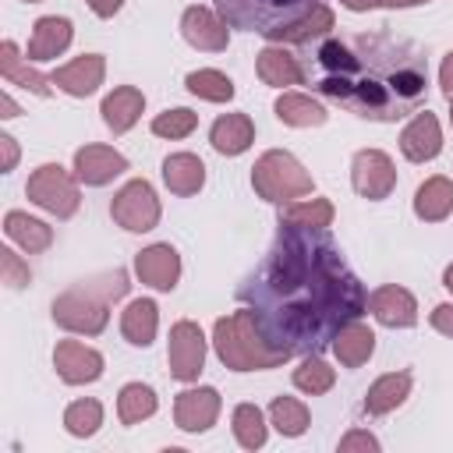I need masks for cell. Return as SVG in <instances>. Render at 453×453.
<instances>
[{
  "label": "cell",
  "instance_id": "obj_1",
  "mask_svg": "<svg viewBox=\"0 0 453 453\" xmlns=\"http://www.w3.org/2000/svg\"><path fill=\"white\" fill-rule=\"evenodd\" d=\"M262 336L290 354H315L368 308L361 280L319 226L280 223L262 269L241 287Z\"/></svg>",
  "mask_w": 453,
  "mask_h": 453
},
{
  "label": "cell",
  "instance_id": "obj_2",
  "mask_svg": "<svg viewBox=\"0 0 453 453\" xmlns=\"http://www.w3.org/2000/svg\"><path fill=\"white\" fill-rule=\"evenodd\" d=\"M319 92L365 120H400L418 113L428 92V64L411 42L361 35L357 42L326 39L319 46Z\"/></svg>",
  "mask_w": 453,
  "mask_h": 453
},
{
  "label": "cell",
  "instance_id": "obj_3",
  "mask_svg": "<svg viewBox=\"0 0 453 453\" xmlns=\"http://www.w3.org/2000/svg\"><path fill=\"white\" fill-rule=\"evenodd\" d=\"M127 294V273L113 269L103 273L96 280H81L74 287H67L57 301H53V322L67 333H81V336H96L106 329L110 319V304L120 301Z\"/></svg>",
  "mask_w": 453,
  "mask_h": 453
},
{
  "label": "cell",
  "instance_id": "obj_4",
  "mask_svg": "<svg viewBox=\"0 0 453 453\" xmlns=\"http://www.w3.org/2000/svg\"><path fill=\"white\" fill-rule=\"evenodd\" d=\"M212 347H216V357L234 372H262V368H276L287 357H294L290 350H283L262 336L251 308H237V311L216 319Z\"/></svg>",
  "mask_w": 453,
  "mask_h": 453
},
{
  "label": "cell",
  "instance_id": "obj_5",
  "mask_svg": "<svg viewBox=\"0 0 453 453\" xmlns=\"http://www.w3.org/2000/svg\"><path fill=\"white\" fill-rule=\"evenodd\" d=\"M315 4L319 0H216V11L230 28H248L276 42V35L308 18Z\"/></svg>",
  "mask_w": 453,
  "mask_h": 453
},
{
  "label": "cell",
  "instance_id": "obj_6",
  "mask_svg": "<svg viewBox=\"0 0 453 453\" xmlns=\"http://www.w3.org/2000/svg\"><path fill=\"white\" fill-rule=\"evenodd\" d=\"M251 188L258 198L273 202V205H290L297 198H308L315 191L311 173L283 149H269L255 159L251 166Z\"/></svg>",
  "mask_w": 453,
  "mask_h": 453
},
{
  "label": "cell",
  "instance_id": "obj_7",
  "mask_svg": "<svg viewBox=\"0 0 453 453\" xmlns=\"http://www.w3.org/2000/svg\"><path fill=\"white\" fill-rule=\"evenodd\" d=\"M25 195L28 202H35L39 209H46L50 216L57 219H71L81 205V191H78V180L60 166V163H42L35 166V173L28 177L25 184Z\"/></svg>",
  "mask_w": 453,
  "mask_h": 453
},
{
  "label": "cell",
  "instance_id": "obj_8",
  "mask_svg": "<svg viewBox=\"0 0 453 453\" xmlns=\"http://www.w3.org/2000/svg\"><path fill=\"white\" fill-rule=\"evenodd\" d=\"M110 216L117 226H124L127 234H149L159 223V198L152 191V184L145 177L127 180L113 202H110Z\"/></svg>",
  "mask_w": 453,
  "mask_h": 453
},
{
  "label": "cell",
  "instance_id": "obj_9",
  "mask_svg": "<svg viewBox=\"0 0 453 453\" xmlns=\"http://www.w3.org/2000/svg\"><path fill=\"white\" fill-rule=\"evenodd\" d=\"M166 361H170V375L177 382H195L202 375V365H205V333H202L198 322L180 319V322L170 326Z\"/></svg>",
  "mask_w": 453,
  "mask_h": 453
},
{
  "label": "cell",
  "instance_id": "obj_10",
  "mask_svg": "<svg viewBox=\"0 0 453 453\" xmlns=\"http://www.w3.org/2000/svg\"><path fill=\"white\" fill-rule=\"evenodd\" d=\"M350 184L361 198L368 202H382L393 195L396 188V166L382 149H361L350 163Z\"/></svg>",
  "mask_w": 453,
  "mask_h": 453
},
{
  "label": "cell",
  "instance_id": "obj_11",
  "mask_svg": "<svg viewBox=\"0 0 453 453\" xmlns=\"http://www.w3.org/2000/svg\"><path fill=\"white\" fill-rule=\"evenodd\" d=\"M53 368L67 386H85L103 375V354L78 340H60L53 350Z\"/></svg>",
  "mask_w": 453,
  "mask_h": 453
},
{
  "label": "cell",
  "instance_id": "obj_12",
  "mask_svg": "<svg viewBox=\"0 0 453 453\" xmlns=\"http://www.w3.org/2000/svg\"><path fill=\"white\" fill-rule=\"evenodd\" d=\"M219 418V393L212 386H195L177 393L173 400V421L180 432H205Z\"/></svg>",
  "mask_w": 453,
  "mask_h": 453
},
{
  "label": "cell",
  "instance_id": "obj_13",
  "mask_svg": "<svg viewBox=\"0 0 453 453\" xmlns=\"http://www.w3.org/2000/svg\"><path fill=\"white\" fill-rule=\"evenodd\" d=\"M180 35L188 39V46L205 50V53H219L230 42L226 21L219 18V11H209V7H188L180 14Z\"/></svg>",
  "mask_w": 453,
  "mask_h": 453
},
{
  "label": "cell",
  "instance_id": "obj_14",
  "mask_svg": "<svg viewBox=\"0 0 453 453\" xmlns=\"http://www.w3.org/2000/svg\"><path fill=\"white\" fill-rule=\"evenodd\" d=\"M103 78H106V60H103V53H81V57H74L71 64L57 67L50 81H53L60 92H67V96H74V99H85V96H92V92L103 85Z\"/></svg>",
  "mask_w": 453,
  "mask_h": 453
},
{
  "label": "cell",
  "instance_id": "obj_15",
  "mask_svg": "<svg viewBox=\"0 0 453 453\" xmlns=\"http://www.w3.org/2000/svg\"><path fill=\"white\" fill-rule=\"evenodd\" d=\"M134 273L152 290H173L180 280V255L170 244H149L134 255Z\"/></svg>",
  "mask_w": 453,
  "mask_h": 453
},
{
  "label": "cell",
  "instance_id": "obj_16",
  "mask_svg": "<svg viewBox=\"0 0 453 453\" xmlns=\"http://www.w3.org/2000/svg\"><path fill=\"white\" fill-rule=\"evenodd\" d=\"M368 311L375 315V322L389 326V329H407L418 322V301L407 287H396V283H386L379 290L368 294Z\"/></svg>",
  "mask_w": 453,
  "mask_h": 453
},
{
  "label": "cell",
  "instance_id": "obj_17",
  "mask_svg": "<svg viewBox=\"0 0 453 453\" xmlns=\"http://www.w3.org/2000/svg\"><path fill=\"white\" fill-rule=\"evenodd\" d=\"M400 152L411 163H428V159H435L442 152V131H439L435 113L418 110L411 117V124L400 131Z\"/></svg>",
  "mask_w": 453,
  "mask_h": 453
},
{
  "label": "cell",
  "instance_id": "obj_18",
  "mask_svg": "<svg viewBox=\"0 0 453 453\" xmlns=\"http://www.w3.org/2000/svg\"><path fill=\"white\" fill-rule=\"evenodd\" d=\"M127 170V159L110 145H85L74 152V173L88 188H103Z\"/></svg>",
  "mask_w": 453,
  "mask_h": 453
},
{
  "label": "cell",
  "instance_id": "obj_19",
  "mask_svg": "<svg viewBox=\"0 0 453 453\" xmlns=\"http://www.w3.org/2000/svg\"><path fill=\"white\" fill-rule=\"evenodd\" d=\"M142 110H145V96H142V88H134V85L113 88V92L103 99V106H99V113H103V120H106V127H110L113 134L131 131V127L138 124Z\"/></svg>",
  "mask_w": 453,
  "mask_h": 453
},
{
  "label": "cell",
  "instance_id": "obj_20",
  "mask_svg": "<svg viewBox=\"0 0 453 453\" xmlns=\"http://www.w3.org/2000/svg\"><path fill=\"white\" fill-rule=\"evenodd\" d=\"M71 21L67 18H57V14H46L35 21L32 28V39H28V60H53L60 57L67 46H71Z\"/></svg>",
  "mask_w": 453,
  "mask_h": 453
},
{
  "label": "cell",
  "instance_id": "obj_21",
  "mask_svg": "<svg viewBox=\"0 0 453 453\" xmlns=\"http://www.w3.org/2000/svg\"><path fill=\"white\" fill-rule=\"evenodd\" d=\"M209 142H212V149H216L219 156H241V152H248L251 142H255V124H251L248 113H223V117L212 124Z\"/></svg>",
  "mask_w": 453,
  "mask_h": 453
},
{
  "label": "cell",
  "instance_id": "obj_22",
  "mask_svg": "<svg viewBox=\"0 0 453 453\" xmlns=\"http://www.w3.org/2000/svg\"><path fill=\"white\" fill-rule=\"evenodd\" d=\"M453 212V180L435 173L414 191V216L425 223H442Z\"/></svg>",
  "mask_w": 453,
  "mask_h": 453
},
{
  "label": "cell",
  "instance_id": "obj_23",
  "mask_svg": "<svg viewBox=\"0 0 453 453\" xmlns=\"http://www.w3.org/2000/svg\"><path fill=\"white\" fill-rule=\"evenodd\" d=\"M255 71L273 88H287V85H301L304 81V71H301L297 57L290 50H283V46H265L258 53V60H255Z\"/></svg>",
  "mask_w": 453,
  "mask_h": 453
},
{
  "label": "cell",
  "instance_id": "obj_24",
  "mask_svg": "<svg viewBox=\"0 0 453 453\" xmlns=\"http://www.w3.org/2000/svg\"><path fill=\"white\" fill-rule=\"evenodd\" d=\"M163 180L173 195H198L205 184V163L195 152H173L163 159Z\"/></svg>",
  "mask_w": 453,
  "mask_h": 453
},
{
  "label": "cell",
  "instance_id": "obj_25",
  "mask_svg": "<svg viewBox=\"0 0 453 453\" xmlns=\"http://www.w3.org/2000/svg\"><path fill=\"white\" fill-rule=\"evenodd\" d=\"M333 354L343 368H361L372 354H375V333L365 322H347L336 336H333Z\"/></svg>",
  "mask_w": 453,
  "mask_h": 453
},
{
  "label": "cell",
  "instance_id": "obj_26",
  "mask_svg": "<svg viewBox=\"0 0 453 453\" xmlns=\"http://www.w3.org/2000/svg\"><path fill=\"white\" fill-rule=\"evenodd\" d=\"M159 329V308L152 297H138L120 311V333L134 347H149Z\"/></svg>",
  "mask_w": 453,
  "mask_h": 453
},
{
  "label": "cell",
  "instance_id": "obj_27",
  "mask_svg": "<svg viewBox=\"0 0 453 453\" xmlns=\"http://www.w3.org/2000/svg\"><path fill=\"white\" fill-rule=\"evenodd\" d=\"M407 396H411V375H407V372H386V375H379V379L368 386V393H365V411L379 418V414L396 411Z\"/></svg>",
  "mask_w": 453,
  "mask_h": 453
},
{
  "label": "cell",
  "instance_id": "obj_28",
  "mask_svg": "<svg viewBox=\"0 0 453 453\" xmlns=\"http://www.w3.org/2000/svg\"><path fill=\"white\" fill-rule=\"evenodd\" d=\"M4 234L14 244H21L28 255L32 251H46L53 244V226L42 223V219H35V216H28V212H18V209H11L4 216Z\"/></svg>",
  "mask_w": 453,
  "mask_h": 453
},
{
  "label": "cell",
  "instance_id": "obj_29",
  "mask_svg": "<svg viewBox=\"0 0 453 453\" xmlns=\"http://www.w3.org/2000/svg\"><path fill=\"white\" fill-rule=\"evenodd\" d=\"M0 74H4V81L7 85H21V88H28V92H35V96H50V78H42L32 64H25L21 57H18V46L11 42V39H4L0 42Z\"/></svg>",
  "mask_w": 453,
  "mask_h": 453
},
{
  "label": "cell",
  "instance_id": "obj_30",
  "mask_svg": "<svg viewBox=\"0 0 453 453\" xmlns=\"http://www.w3.org/2000/svg\"><path fill=\"white\" fill-rule=\"evenodd\" d=\"M276 117L283 124H290V127H319V124H326L329 113H326L322 103H315L304 92H283L276 99Z\"/></svg>",
  "mask_w": 453,
  "mask_h": 453
},
{
  "label": "cell",
  "instance_id": "obj_31",
  "mask_svg": "<svg viewBox=\"0 0 453 453\" xmlns=\"http://www.w3.org/2000/svg\"><path fill=\"white\" fill-rule=\"evenodd\" d=\"M156 407H159V400H156L152 386H145V382H127L120 389V396H117V418H120V425H138V421L152 418Z\"/></svg>",
  "mask_w": 453,
  "mask_h": 453
},
{
  "label": "cell",
  "instance_id": "obj_32",
  "mask_svg": "<svg viewBox=\"0 0 453 453\" xmlns=\"http://www.w3.org/2000/svg\"><path fill=\"white\" fill-rule=\"evenodd\" d=\"M230 425H234L237 446H244V449H262V446H265L269 425H265V414H262L255 403H237Z\"/></svg>",
  "mask_w": 453,
  "mask_h": 453
},
{
  "label": "cell",
  "instance_id": "obj_33",
  "mask_svg": "<svg viewBox=\"0 0 453 453\" xmlns=\"http://www.w3.org/2000/svg\"><path fill=\"white\" fill-rule=\"evenodd\" d=\"M333 216H336V209H333L329 198H297V202H290V205L280 212V223H290V226H319V230H326V226L333 223Z\"/></svg>",
  "mask_w": 453,
  "mask_h": 453
},
{
  "label": "cell",
  "instance_id": "obj_34",
  "mask_svg": "<svg viewBox=\"0 0 453 453\" xmlns=\"http://www.w3.org/2000/svg\"><path fill=\"white\" fill-rule=\"evenodd\" d=\"M308 407L301 403V400H294V396H276L273 403H269V425L280 432V435H287V439H297V435H304L308 432Z\"/></svg>",
  "mask_w": 453,
  "mask_h": 453
},
{
  "label": "cell",
  "instance_id": "obj_35",
  "mask_svg": "<svg viewBox=\"0 0 453 453\" xmlns=\"http://www.w3.org/2000/svg\"><path fill=\"white\" fill-rule=\"evenodd\" d=\"M184 88L198 99H209V103H230L234 99V81L223 74V71H212V67H198L184 78Z\"/></svg>",
  "mask_w": 453,
  "mask_h": 453
},
{
  "label": "cell",
  "instance_id": "obj_36",
  "mask_svg": "<svg viewBox=\"0 0 453 453\" xmlns=\"http://www.w3.org/2000/svg\"><path fill=\"white\" fill-rule=\"evenodd\" d=\"M336 382V372L319 357V354H304V361L294 368V386L308 396H319V393H329Z\"/></svg>",
  "mask_w": 453,
  "mask_h": 453
},
{
  "label": "cell",
  "instance_id": "obj_37",
  "mask_svg": "<svg viewBox=\"0 0 453 453\" xmlns=\"http://www.w3.org/2000/svg\"><path fill=\"white\" fill-rule=\"evenodd\" d=\"M99 425H103V403H99V400L85 396V400L67 403V411H64V428H67L71 435L88 439V435L99 432Z\"/></svg>",
  "mask_w": 453,
  "mask_h": 453
},
{
  "label": "cell",
  "instance_id": "obj_38",
  "mask_svg": "<svg viewBox=\"0 0 453 453\" xmlns=\"http://www.w3.org/2000/svg\"><path fill=\"white\" fill-rule=\"evenodd\" d=\"M329 28H333V11H329L326 4H315V7H311V14H308V18H301L294 28L280 32V35H276V42H311L315 35H326Z\"/></svg>",
  "mask_w": 453,
  "mask_h": 453
},
{
  "label": "cell",
  "instance_id": "obj_39",
  "mask_svg": "<svg viewBox=\"0 0 453 453\" xmlns=\"http://www.w3.org/2000/svg\"><path fill=\"white\" fill-rule=\"evenodd\" d=\"M195 127H198V113L188 106H173L152 117V134L159 138H188Z\"/></svg>",
  "mask_w": 453,
  "mask_h": 453
},
{
  "label": "cell",
  "instance_id": "obj_40",
  "mask_svg": "<svg viewBox=\"0 0 453 453\" xmlns=\"http://www.w3.org/2000/svg\"><path fill=\"white\" fill-rule=\"evenodd\" d=\"M0 273H4V283H7L11 290L28 287V280H32L28 265H25V262H21V255H14L11 248H0Z\"/></svg>",
  "mask_w": 453,
  "mask_h": 453
},
{
  "label": "cell",
  "instance_id": "obj_41",
  "mask_svg": "<svg viewBox=\"0 0 453 453\" xmlns=\"http://www.w3.org/2000/svg\"><path fill=\"white\" fill-rule=\"evenodd\" d=\"M357 449L379 453V439H375L372 432H365V428H350V432L340 439V453H357Z\"/></svg>",
  "mask_w": 453,
  "mask_h": 453
},
{
  "label": "cell",
  "instance_id": "obj_42",
  "mask_svg": "<svg viewBox=\"0 0 453 453\" xmlns=\"http://www.w3.org/2000/svg\"><path fill=\"white\" fill-rule=\"evenodd\" d=\"M432 329L442 333V336H453V304H435L432 315H428Z\"/></svg>",
  "mask_w": 453,
  "mask_h": 453
},
{
  "label": "cell",
  "instance_id": "obj_43",
  "mask_svg": "<svg viewBox=\"0 0 453 453\" xmlns=\"http://www.w3.org/2000/svg\"><path fill=\"white\" fill-rule=\"evenodd\" d=\"M0 149H4V173H11L18 166V142L11 134H0Z\"/></svg>",
  "mask_w": 453,
  "mask_h": 453
},
{
  "label": "cell",
  "instance_id": "obj_44",
  "mask_svg": "<svg viewBox=\"0 0 453 453\" xmlns=\"http://www.w3.org/2000/svg\"><path fill=\"white\" fill-rule=\"evenodd\" d=\"M88 7H92V14H99V18H113L120 7H124V0H85Z\"/></svg>",
  "mask_w": 453,
  "mask_h": 453
},
{
  "label": "cell",
  "instance_id": "obj_45",
  "mask_svg": "<svg viewBox=\"0 0 453 453\" xmlns=\"http://www.w3.org/2000/svg\"><path fill=\"white\" fill-rule=\"evenodd\" d=\"M439 85H442L446 96H453V53H446L442 64H439Z\"/></svg>",
  "mask_w": 453,
  "mask_h": 453
},
{
  "label": "cell",
  "instance_id": "obj_46",
  "mask_svg": "<svg viewBox=\"0 0 453 453\" xmlns=\"http://www.w3.org/2000/svg\"><path fill=\"white\" fill-rule=\"evenodd\" d=\"M418 4H428V0H372V7H389V11H396V7H418Z\"/></svg>",
  "mask_w": 453,
  "mask_h": 453
},
{
  "label": "cell",
  "instance_id": "obj_47",
  "mask_svg": "<svg viewBox=\"0 0 453 453\" xmlns=\"http://www.w3.org/2000/svg\"><path fill=\"white\" fill-rule=\"evenodd\" d=\"M0 110H4V113H0V117H4V120H11V117H18V103H14V99H11V96H7V92H4V96H0Z\"/></svg>",
  "mask_w": 453,
  "mask_h": 453
},
{
  "label": "cell",
  "instance_id": "obj_48",
  "mask_svg": "<svg viewBox=\"0 0 453 453\" xmlns=\"http://www.w3.org/2000/svg\"><path fill=\"white\" fill-rule=\"evenodd\" d=\"M347 11H368L372 7V0H340Z\"/></svg>",
  "mask_w": 453,
  "mask_h": 453
},
{
  "label": "cell",
  "instance_id": "obj_49",
  "mask_svg": "<svg viewBox=\"0 0 453 453\" xmlns=\"http://www.w3.org/2000/svg\"><path fill=\"white\" fill-rule=\"evenodd\" d=\"M442 287H446V290H453V262H449V265H446V273H442Z\"/></svg>",
  "mask_w": 453,
  "mask_h": 453
},
{
  "label": "cell",
  "instance_id": "obj_50",
  "mask_svg": "<svg viewBox=\"0 0 453 453\" xmlns=\"http://www.w3.org/2000/svg\"><path fill=\"white\" fill-rule=\"evenodd\" d=\"M449 124H453V96H449Z\"/></svg>",
  "mask_w": 453,
  "mask_h": 453
},
{
  "label": "cell",
  "instance_id": "obj_51",
  "mask_svg": "<svg viewBox=\"0 0 453 453\" xmlns=\"http://www.w3.org/2000/svg\"><path fill=\"white\" fill-rule=\"evenodd\" d=\"M28 4H39V0H28Z\"/></svg>",
  "mask_w": 453,
  "mask_h": 453
}]
</instances>
